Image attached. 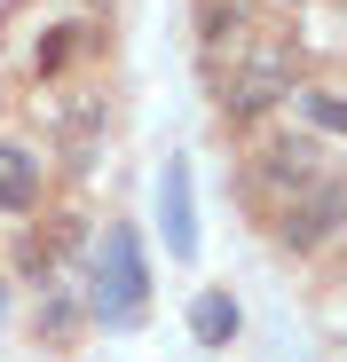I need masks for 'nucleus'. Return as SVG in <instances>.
Masks as SVG:
<instances>
[{"label":"nucleus","mask_w":347,"mask_h":362,"mask_svg":"<svg viewBox=\"0 0 347 362\" xmlns=\"http://www.w3.org/2000/svg\"><path fill=\"white\" fill-rule=\"evenodd\" d=\"M158 221H166V252L190 260V252H198V197H190V165H182V158H174L166 181H158Z\"/></svg>","instance_id":"obj_5"},{"label":"nucleus","mask_w":347,"mask_h":362,"mask_svg":"<svg viewBox=\"0 0 347 362\" xmlns=\"http://www.w3.org/2000/svg\"><path fill=\"white\" fill-rule=\"evenodd\" d=\"M72 331H79V308H72L64 291H47V308H40V339H72Z\"/></svg>","instance_id":"obj_11"},{"label":"nucleus","mask_w":347,"mask_h":362,"mask_svg":"<svg viewBox=\"0 0 347 362\" xmlns=\"http://www.w3.org/2000/svg\"><path fill=\"white\" fill-rule=\"evenodd\" d=\"M95 315H103V331H135V323L150 315V260H142V236H135V228H110V236H103Z\"/></svg>","instance_id":"obj_2"},{"label":"nucleus","mask_w":347,"mask_h":362,"mask_svg":"<svg viewBox=\"0 0 347 362\" xmlns=\"http://www.w3.org/2000/svg\"><path fill=\"white\" fill-rule=\"evenodd\" d=\"M40 181H47V165H40L32 150L0 142V213H32V205H40Z\"/></svg>","instance_id":"obj_6"},{"label":"nucleus","mask_w":347,"mask_h":362,"mask_svg":"<svg viewBox=\"0 0 347 362\" xmlns=\"http://www.w3.org/2000/svg\"><path fill=\"white\" fill-rule=\"evenodd\" d=\"M300 103H308V118H316V134H339V127H347V103H339L331 87H308Z\"/></svg>","instance_id":"obj_10"},{"label":"nucleus","mask_w":347,"mask_h":362,"mask_svg":"<svg viewBox=\"0 0 347 362\" xmlns=\"http://www.w3.org/2000/svg\"><path fill=\"white\" fill-rule=\"evenodd\" d=\"M221 55H229V79H221V118L229 127H253V118H268L276 103H292V79H300V47L292 40L245 24L237 40L205 47V64H221Z\"/></svg>","instance_id":"obj_1"},{"label":"nucleus","mask_w":347,"mask_h":362,"mask_svg":"<svg viewBox=\"0 0 347 362\" xmlns=\"http://www.w3.org/2000/svg\"><path fill=\"white\" fill-rule=\"evenodd\" d=\"M316 181H331V150L324 142H308V134H276V142H261V158L245 165V189H253V205H292V197H308Z\"/></svg>","instance_id":"obj_3"},{"label":"nucleus","mask_w":347,"mask_h":362,"mask_svg":"<svg viewBox=\"0 0 347 362\" xmlns=\"http://www.w3.org/2000/svg\"><path fill=\"white\" fill-rule=\"evenodd\" d=\"M237 323H245V315H237L229 291H198V299H190V339H198V346H229Z\"/></svg>","instance_id":"obj_7"},{"label":"nucleus","mask_w":347,"mask_h":362,"mask_svg":"<svg viewBox=\"0 0 347 362\" xmlns=\"http://www.w3.org/2000/svg\"><path fill=\"white\" fill-rule=\"evenodd\" d=\"M198 32H205V47L237 40L245 32V0H198Z\"/></svg>","instance_id":"obj_8"},{"label":"nucleus","mask_w":347,"mask_h":362,"mask_svg":"<svg viewBox=\"0 0 347 362\" xmlns=\"http://www.w3.org/2000/svg\"><path fill=\"white\" fill-rule=\"evenodd\" d=\"M79 40H87L79 24H55V32H40V47H32V71H40V79H47V71H64V55H72Z\"/></svg>","instance_id":"obj_9"},{"label":"nucleus","mask_w":347,"mask_h":362,"mask_svg":"<svg viewBox=\"0 0 347 362\" xmlns=\"http://www.w3.org/2000/svg\"><path fill=\"white\" fill-rule=\"evenodd\" d=\"M331 236H339V173L331 181H316V189L308 197H292V205H276V245L284 252H324L331 245Z\"/></svg>","instance_id":"obj_4"}]
</instances>
